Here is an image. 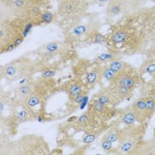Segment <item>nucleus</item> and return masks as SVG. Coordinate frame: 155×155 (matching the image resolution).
Masks as SVG:
<instances>
[{"mask_svg": "<svg viewBox=\"0 0 155 155\" xmlns=\"http://www.w3.org/2000/svg\"><path fill=\"white\" fill-rule=\"evenodd\" d=\"M140 77L141 75L139 74V71H137L135 68L130 65L124 70L117 73L111 84L125 87L133 91L139 84Z\"/></svg>", "mask_w": 155, "mask_h": 155, "instance_id": "nucleus-1", "label": "nucleus"}, {"mask_svg": "<svg viewBox=\"0 0 155 155\" xmlns=\"http://www.w3.org/2000/svg\"><path fill=\"white\" fill-rule=\"evenodd\" d=\"M107 92L109 96L111 97L113 103L117 104L120 103L122 100H125L127 98H129L132 94V90L127 89L125 87H121L118 86L115 84H110V86L108 87L106 91Z\"/></svg>", "mask_w": 155, "mask_h": 155, "instance_id": "nucleus-2", "label": "nucleus"}, {"mask_svg": "<svg viewBox=\"0 0 155 155\" xmlns=\"http://www.w3.org/2000/svg\"><path fill=\"white\" fill-rule=\"evenodd\" d=\"M83 0H64L59 5V12L65 17H71L79 10L80 4Z\"/></svg>", "mask_w": 155, "mask_h": 155, "instance_id": "nucleus-3", "label": "nucleus"}, {"mask_svg": "<svg viewBox=\"0 0 155 155\" xmlns=\"http://www.w3.org/2000/svg\"><path fill=\"white\" fill-rule=\"evenodd\" d=\"M125 10H127V8L124 3L118 0H111L108 2L107 6V16L108 18H114Z\"/></svg>", "mask_w": 155, "mask_h": 155, "instance_id": "nucleus-4", "label": "nucleus"}, {"mask_svg": "<svg viewBox=\"0 0 155 155\" xmlns=\"http://www.w3.org/2000/svg\"><path fill=\"white\" fill-rule=\"evenodd\" d=\"M131 153L134 154H155V140L152 139L145 143L137 145Z\"/></svg>", "mask_w": 155, "mask_h": 155, "instance_id": "nucleus-5", "label": "nucleus"}, {"mask_svg": "<svg viewBox=\"0 0 155 155\" xmlns=\"http://www.w3.org/2000/svg\"><path fill=\"white\" fill-rule=\"evenodd\" d=\"M130 38V34L125 28H119L114 31L110 37L113 45H125Z\"/></svg>", "mask_w": 155, "mask_h": 155, "instance_id": "nucleus-6", "label": "nucleus"}, {"mask_svg": "<svg viewBox=\"0 0 155 155\" xmlns=\"http://www.w3.org/2000/svg\"><path fill=\"white\" fill-rule=\"evenodd\" d=\"M131 108L137 117V121L141 122L146 120L145 119V97H140L137 100H136Z\"/></svg>", "mask_w": 155, "mask_h": 155, "instance_id": "nucleus-7", "label": "nucleus"}, {"mask_svg": "<svg viewBox=\"0 0 155 155\" xmlns=\"http://www.w3.org/2000/svg\"><path fill=\"white\" fill-rule=\"evenodd\" d=\"M155 113V97L153 96L145 97V119L150 120Z\"/></svg>", "mask_w": 155, "mask_h": 155, "instance_id": "nucleus-8", "label": "nucleus"}, {"mask_svg": "<svg viewBox=\"0 0 155 155\" xmlns=\"http://www.w3.org/2000/svg\"><path fill=\"white\" fill-rule=\"evenodd\" d=\"M139 74L142 76L143 74H153L155 75V59H150L145 61L139 68Z\"/></svg>", "mask_w": 155, "mask_h": 155, "instance_id": "nucleus-9", "label": "nucleus"}, {"mask_svg": "<svg viewBox=\"0 0 155 155\" xmlns=\"http://www.w3.org/2000/svg\"><path fill=\"white\" fill-rule=\"evenodd\" d=\"M120 121L125 124V125H133L136 121H137V117L135 114V112L132 110V108L127 110L126 112H124L122 114H121V117H120Z\"/></svg>", "mask_w": 155, "mask_h": 155, "instance_id": "nucleus-10", "label": "nucleus"}, {"mask_svg": "<svg viewBox=\"0 0 155 155\" xmlns=\"http://www.w3.org/2000/svg\"><path fill=\"white\" fill-rule=\"evenodd\" d=\"M129 66H130L129 63L124 62V61L120 60H118V59H117V60H112V61H110L107 64V67H109L113 71H114L116 74L119 73V72L122 71V70H124V69L127 68Z\"/></svg>", "mask_w": 155, "mask_h": 155, "instance_id": "nucleus-11", "label": "nucleus"}, {"mask_svg": "<svg viewBox=\"0 0 155 155\" xmlns=\"http://www.w3.org/2000/svg\"><path fill=\"white\" fill-rule=\"evenodd\" d=\"M33 91V85L31 84H23L18 90V96L20 97H27L31 94Z\"/></svg>", "mask_w": 155, "mask_h": 155, "instance_id": "nucleus-12", "label": "nucleus"}, {"mask_svg": "<svg viewBox=\"0 0 155 155\" xmlns=\"http://www.w3.org/2000/svg\"><path fill=\"white\" fill-rule=\"evenodd\" d=\"M115 75H116V73L114 71H113L107 66L101 69V76L105 80H107V82H109V83H111L114 79Z\"/></svg>", "mask_w": 155, "mask_h": 155, "instance_id": "nucleus-13", "label": "nucleus"}, {"mask_svg": "<svg viewBox=\"0 0 155 155\" xmlns=\"http://www.w3.org/2000/svg\"><path fill=\"white\" fill-rule=\"evenodd\" d=\"M117 60V54L112 51H107V52H104L101 53L98 57H97V60L101 61V62H105V61H112V60Z\"/></svg>", "mask_w": 155, "mask_h": 155, "instance_id": "nucleus-14", "label": "nucleus"}, {"mask_svg": "<svg viewBox=\"0 0 155 155\" xmlns=\"http://www.w3.org/2000/svg\"><path fill=\"white\" fill-rule=\"evenodd\" d=\"M147 0H129L127 4V10H137L140 8Z\"/></svg>", "mask_w": 155, "mask_h": 155, "instance_id": "nucleus-15", "label": "nucleus"}, {"mask_svg": "<svg viewBox=\"0 0 155 155\" xmlns=\"http://www.w3.org/2000/svg\"><path fill=\"white\" fill-rule=\"evenodd\" d=\"M97 102L99 103V104H102V105H104V106H108L109 104L113 103V100H112L111 97L109 96V94H108L107 92L105 91V92L101 93L100 95L97 97Z\"/></svg>", "mask_w": 155, "mask_h": 155, "instance_id": "nucleus-16", "label": "nucleus"}, {"mask_svg": "<svg viewBox=\"0 0 155 155\" xmlns=\"http://www.w3.org/2000/svg\"><path fill=\"white\" fill-rule=\"evenodd\" d=\"M68 93L72 96L73 97H75L76 96L82 94V86L79 84L75 83V84H73L70 85L69 89H68Z\"/></svg>", "mask_w": 155, "mask_h": 155, "instance_id": "nucleus-17", "label": "nucleus"}, {"mask_svg": "<svg viewBox=\"0 0 155 155\" xmlns=\"http://www.w3.org/2000/svg\"><path fill=\"white\" fill-rule=\"evenodd\" d=\"M41 23L49 24L53 21V14L51 12H44L38 17Z\"/></svg>", "mask_w": 155, "mask_h": 155, "instance_id": "nucleus-18", "label": "nucleus"}, {"mask_svg": "<svg viewBox=\"0 0 155 155\" xmlns=\"http://www.w3.org/2000/svg\"><path fill=\"white\" fill-rule=\"evenodd\" d=\"M104 137H106L107 139H108L109 141H111L112 143H114L116 141H119V131L112 130L108 131L105 135Z\"/></svg>", "mask_w": 155, "mask_h": 155, "instance_id": "nucleus-19", "label": "nucleus"}, {"mask_svg": "<svg viewBox=\"0 0 155 155\" xmlns=\"http://www.w3.org/2000/svg\"><path fill=\"white\" fill-rule=\"evenodd\" d=\"M86 31H87V27L85 25H77L73 28L72 33L74 36H84V34L86 33Z\"/></svg>", "mask_w": 155, "mask_h": 155, "instance_id": "nucleus-20", "label": "nucleus"}, {"mask_svg": "<svg viewBox=\"0 0 155 155\" xmlns=\"http://www.w3.org/2000/svg\"><path fill=\"white\" fill-rule=\"evenodd\" d=\"M100 146H101V149L106 153H110L113 150V143L111 141H109L108 139H107L106 137H104L102 139Z\"/></svg>", "mask_w": 155, "mask_h": 155, "instance_id": "nucleus-21", "label": "nucleus"}, {"mask_svg": "<svg viewBox=\"0 0 155 155\" xmlns=\"http://www.w3.org/2000/svg\"><path fill=\"white\" fill-rule=\"evenodd\" d=\"M98 76H99V74H98L97 72H91V73H89V74H87V76H86V81L88 82V84H95L97 82V80H98Z\"/></svg>", "mask_w": 155, "mask_h": 155, "instance_id": "nucleus-22", "label": "nucleus"}, {"mask_svg": "<svg viewBox=\"0 0 155 155\" xmlns=\"http://www.w3.org/2000/svg\"><path fill=\"white\" fill-rule=\"evenodd\" d=\"M56 74V71L51 68H45L41 71V77L44 79H51Z\"/></svg>", "mask_w": 155, "mask_h": 155, "instance_id": "nucleus-23", "label": "nucleus"}, {"mask_svg": "<svg viewBox=\"0 0 155 155\" xmlns=\"http://www.w3.org/2000/svg\"><path fill=\"white\" fill-rule=\"evenodd\" d=\"M40 103V98L37 96H30L27 100V105L29 107H36Z\"/></svg>", "mask_w": 155, "mask_h": 155, "instance_id": "nucleus-24", "label": "nucleus"}, {"mask_svg": "<svg viewBox=\"0 0 155 155\" xmlns=\"http://www.w3.org/2000/svg\"><path fill=\"white\" fill-rule=\"evenodd\" d=\"M76 121H77V124H78L79 126L84 127V126H86V125L89 123V121H90V118H89L88 114H84L80 115V116L77 118Z\"/></svg>", "mask_w": 155, "mask_h": 155, "instance_id": "nucleus-25", "label": "nucleus"}, {"mask_svg": "<svg viewBox=\"0 0 155 155\" xmlns=\"http://www.w3.org/2000/svg\"><path fill=\"white\" fill-rule=\"evenodd\" d=\"M96 134L94 133H89V134H87L85 137H84V139H83V142L84 143H91L92 142H94L96 139Z\"/></svg>", "mask_w": 155, "mask_h": 155, "instance_id": "nucleus-26", "label": "nucleus"}, {"mask_svg": "<svg viewBox=\"0 0 155 155\" xmlns=\"http://www.w3.org/2000/svg\"><path fill=\"white\" fill-rule=\"evenodd\" d=\"M5 75H7L9 77H12L17 73V69H16V68L14 66H8V67L5 68Z\"/></svg>", "mask_w": 155, "mask_h": 155, "instance_id": "nucleus-27", "label": "nucleus"}, {"mask_svg": "<svg viewBox=\"0 0 155 155\" xmlns=\"http://www.w3.org/2000/svg\"><path fill=\"white\" fill-rule=\"evenodd\" d=\"M58 47H59V45L57 43H51L46 45V50L49 52H53L56 50H58Z\"/></svg>", "mask_w": 155, "mask_h": 155, "instance_id": "nucleus-28", "label": "nucleus"}, {"mask_svg": "<svg viewBox=\"0 0 155 155\" xmlns=\"http://www.w3.org/2000/svg\"><path fill=\"white\" fill-rule=\"evenodd\" d=\"M84 96L83 93L80 94V95L76 96V97H74V102H75V104H77V105H81L82 103H84Z\"/></svg>", "mask_w": 155, "mask_h": 155, "instance_id": "nucleus-29", "label": "nucleus"}, {"mask_svg": "<svg viewBox=\"0 0 155 155\" xmlns=\"http://www.w3.org/2000/svg\"><path fill=\"white\" fill-rule=\"evenodd\" d=\"M28 1L29 5H40L43 3L47 2L48 0H28Z\"/></svg>", "mask_w": 155, "mask_h": 155, "instance_id": "nucleus-30", "label": "nucleus"}, {"mask_svg": "<svg viewBox=\"0 0 155 155\" xmlns=\"http://www.w3.org/2000/svg\"><path fill=\"white\" fill-rule=\"evenodd\" d=\"M104 41H105V37L102 36V35L97 34V35H96L95 36V40H94L95 43H102V42H104Z\"/></svg>", "mask_w": 155, "mask_h": 155, "instance_id": "nucleus-31", "label": "nucleus"}, {"mask_svg": "<svg viewBox=\"0 0 155 155\" xmlns=\"http://www.w3.org/2000/svg\"><path fill=\"white\" fill-rule=\"evenodd\" d=\"M16 47H17V46H16L13 43L9 44V45H5V51H13Z\"/></svg>", "mask_w": 155, "mask_h": 155, "instance_id": "nucleus-32", "label": "nucleus"}, {"mask_svg": "<svg viewBox=\"0 0 155 155\" xmlns=\"http://www.w3.org/2000/svg\"><path fill=\"white\" fill-rule=\"evenodd\" d=\"M97 2H98V3H106V2H109V1H111V0H96ZM118 1H120V2H122V3H124L125 5H126V8H127V4H128V1L129 0H118Z\"/></svg>", "mask_w": 155, "mask_h": 155, "instance_id": "nucleus-33", "label": "nucleus"}, {"mask_svg": "<svg viewBox=\"0 0 155 155\" xmlns=\"http://www.w3.org/2000/svg\"><path fill=\"white\" fill-rule=\"evenodd\" d=\"M26 114H27V113L25 111H21V112H20L18 114V118L19 119H22V118H24L26 116Z\"/></svg>", "mask_w": 155, "mask_h": 155, "instance_id": "nucleus-34", "label": "nucleus"}, {"mask_svg": "<svg viewBox=\"0 0 155 155\" xmlns=\"http://www.w3.org/2000/svg\"><path fill=\"white\" fill-rule=\"evenodd\" d=\"M149 96H153V97H155V84H153V85H152V89H151L150 95Z\"/></svg>", "mask_w": 155, "mask_h": 155, "instance_id": "nucleus-35", "label": "nucleus"}, {"mask_svg": "<svg viewBox=\"0 0 155 155\" xmlns=\"http://www.w3.org/2000/svg\"><path fill=\"white\" fill-rule=\"evenodd\" d=\"M149 55L152 57V59H155V46L154 48L150 51V53H149Z\"/></svg>", "mask_w": 155, "mask_h": 155, "instance_id": "nucleus-36", "label": "nucleus"}, {"mask_svg": "<svg viewBox=\"0 0 155 155\" xmlns=\"http://www.w3.org/2000/svg\"><path fill=\"white\" fill-rule=\"evenodd\" d=\"M151 38H152V40L153 41V42H155V31L153 32V34L152 35V36H151Z\"/></svg>", "mask_w": 155, "mask_h": 155, "instance_id": "nucleus-37", "label": "nucleus"}, {"mask_svg": "<svg viewBox=\"0 0 155 155\" xmlns=\"http://www.w3.org/2000/svg\"><path fill=\"white\" fill-rule=\"evenodd\" d=\"M73 120H77V118L74 116V117H72V118H69V119H68V121H73Z\"/></svg>", "mask_w": 155, "mask_h": 155, "instance_id": "nucleus-38", "label": "nucleus"}, {"mask_svg": "<svg viewBox=\"0 0 155 155\" xmlns=\"http://www.w3.org/2000/svg\"><path fill=\"white\" fill-rule=\"evenodd\" d=\"M153 140H155V129H154V133H153Z\"/></svg>", "mask_w": 155, "mask_h": 155, "instance_id": "nucleus-39", "label": "nucleus"}, {"mask_svg": "<svg viewBox=\"0 0 155 155\" xmlns=\"http://www.w3.org/2000/svg\"><path fill=\"white\" fill-rule=\"evenodd\" d=\"M83 1H84V0H83Z\"/></svg>", "mask_w": 155, "mask_h": 155, "instance_id": "nucleus-40", "label": "nucleus"}]
</instances>
